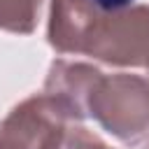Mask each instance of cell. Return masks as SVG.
Returning <instances> with one entry per match:
<instances>
[{
    "instance_id": "cell-5",
    "label": "cell",
    "mask_w": 149,
    "mask_h": 149,
    "mask_svg": "<svg viewBox=\"0 0 149 149\" xmlns=\"http://www.w3.org/2000/svg\"><path fill=\"white\" fill-rule=\"evenodd\" d=\"M58 149H112V147H107L98 135H93L84 126L72 123L63 135V142L58 144Z\"/></svg>"
},
{
    "instance_id": "cell-4",
    "label": "cell",
    "mask_w": 149,
    "mask_h": 149,
    "mask_svg": "<svg viewBox=\"0 0 149 149\" xmlns=\"http://www.w3.org/2000/svg\"><path fill=\"white\" fill-rule=\"evenodd\" d=\"M42 0H0V28L9 33H30L37 23Z\"/></svg>"
},
{
    "instance_id": "cell-1",
    "label": "cell",
    "mask_w": 149,
    "mask_h": 149,
    "mask_svg": "<svg viewBox=\"0 0 149 149\" xmlns=\"http://www.w3.org/2000/svg\"><path fill=\"white\" fill-rule=\"evenodd\" d=\"M49 42L58 54L149 70V5L105 12L88 0H51Z\"/></svg>"
},
{
    "instance_id": "cell-6",
    "label": "cell",
    "mask_w": 149,
    "mask_h": 149,
    "mask_svg": "<svg viewBox=\"0 0 149 149\" xmlns=\"http://www.w3.org/2000/svg\"><path fill=\"white\" fill-rule=\"evenodd\" d=\"M88 2H93L95 7H100L105 12H116V9H126L133 5V0H88Z\"/></svg>"
},
{
    "instance_id": "cell-3",
    "label": "cell",
    "mask_w": 149,
    "mask_h": 149,
    "mask_svg": "<svg viewBox=\"0 0 149 149\" xmlns=\"http://www.w3.org/2000/svg\"><path fill=\"white\" fill-rule=\"evenodd\" d=\"M79 112L56 93H40L16 105L0 121V149H58Z\"/></svg>"
},
{
    "instance_id": "cell-7",
    "label": "cell",
    "mask_w": 149,
    "mask_h": 149,
    "mask_svg": "<svg viewBox=\"0 0 149 149\" xmlns=\"http://www.w3.org/2000/svg\"><path fill=\"white\" fill-rule=\"evenodd\" d=\"M144 149H149V147H144Z\"/></svg>"
},
{
    "instance_id": "cell-2",
    "label": "cell",
    "mask_w": 149,
    "mask_h": 149,
    "mask_svg": "<svg viewBox=\"0 0 149 149\" xmlns=\"http://www.w3.org/2000/svg\"><path fill=\"white\" fill-rule=\"evenodd\" d=\"M84 112L107 133L133 144L149 135V79L98 72L86 91Z\"/></svg>"
}]
</instances>
